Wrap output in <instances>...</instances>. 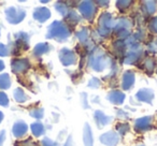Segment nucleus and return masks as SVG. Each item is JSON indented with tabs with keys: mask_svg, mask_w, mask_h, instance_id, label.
<instances>
[{
	"mask_svg": "<svg viewBox=\"0 0 157 146\" xmlns=\"http://www.w3.org/2000/svg\"><path fill=\"white\" fill-rule=\"evenodd\" d=\"M69 37V30L61 22H54L48 28V38L56 39L57 41H63Z\"/></svg>",
	"mask_w": 157,
	"mask_h": 146,
	"instance_id": "nucleus-1",
	"label": "nucleus"
},
{
	"mask_svg": "<svg viewBox=\"0 0 157 146\" xmlns=\"http://www.w3.org/2000/svg\"><path fill=\"white\" fill-rule=\"evenodd\" d=\"M6 14H7V20L9 21L11 24H18L20 22H22L24 20L25 13L23 10L17 9V8H9V9L6 11Z\"/></svg>",
	"mask_w": 157,
	"mask_h": 146,
	"instance_id": "nucleus-2",
	"label": "nucleus"
},
{
	"mask_svg": "<svg viewBox=\"0 0 157 146\" xmlns=\"http://www.w3.org/2000/svg\"><path fill=\"white\" fill-rule=\"evenodd\" d=\"M80 9V12L83 14V16L87 20H90V18L94 16L95 12H96V8H95V3L92 2V1H84L78 7Z\"/></svg>",
	"mask_w": 157,
	"mask_h": 146,
	"instance_id": "nucleus-3",
	"label": "nucleus"
},
{
	"mask_svg": "<svg viewBox=\"0 0 157 146\" xmlns=\"http://www.w3.org/2000/svg\"><path fill=\"white\" fill-rule=\"evenodd\" d=\"M59 58H60V61L63 62V65L65 66H70L76 62V57L74 55V53L72 51L68 50V48H63V50L60 51Z\"/></svg>",
	"mask_w": 157,
	"mask_h": 146,
	"instance_id": "nucleus-4",
	"label": "nucleus"
},
{
	"mask_svg": "<svg viewBox=\"0 0 157 146\" xmlns=\"http://www.w3.org/2000/svg\"><path fill=\"white\" fill-rule=\"evenodd\" d=\"M29 61L27 59H13L12 61V71L14 73H23L29 69Z\"/></svg>",
	"mask_w": 157,
	"mask_h": 146,
	"instance_id": "nucleus-5",
	"label": "nucleus"
},
{
	"mask_svg": "<svg viewBox=\"0 0 157 146\" xmlns=\"http://www.w3.org/2000/svg\"><path fill=\"white\" fill-rule=\"evenodd\" d=\"M51 16V12L46 8H38L33 12V17L39 22H45Z\"/></svg>",
	"mask_w": 157,
	"mask_h": 146,
	"instance_id": "nucleus-6",
	"label": "nucleus"
},
{
	"mask_svg": "<svg viewBox=\"0 0 157 146\" xmlns=\"http://www.w3.org/2000/svg\"><path fill=\"white\" fill-rule=\"evenodd\" d=\"M100 141L105 145H115L118 141V137L114 132H107L101 135Z\"/></svg>",
	"mask_w": 157,
	"mask_h": 146,
	"instance_id": "nucleus-7",
	"label": "nucleus"
},
{
	"mask_svg": "<svg viewBox=\"0 0 157 146\" xmlns=\"http://www.w3.org/2000/svg\"><path fill=\"white\" fill-rule=\"evenodd\" d=\"M27 125L24 122H17L13 127V134L17 137H23L27 132Z\"/></svg>",
	"mask_w": 157,
	"mask_h": 146,
	"instance_id": "nucleus-8",
	"label": "nucleus"
},
{
	"mask_svg": "<svg viewBox=\"0 0 157 146\" xmlns=\"http://www.w3.org/2000/svg\"><path fill=\"white\" fill-rule=\"evenodd\" d=\"M95 120H96L97 125H98L99 127H102V126H105V125H107L108 122L111 120V118L105 116V114L101 113V112L97 111L96 113H95Z\"/></svg>",
	"mask_w": 157,
	"mask_h": 146,
	"instance_id": "nucleus-9",
	"label": "nucleus"
},
{
	"mask_svg": "<svg viewBox=\"0 0 157 146\" xmlns=\"http://www.w3.org/2000/svg\"><path fill=\"white\" fill-rule=\"evenodd\" d=\"M92 68L96 71H101L103 69V57L101 56H94L90 60Z\"/></svg>",
	"mask_w": 157,
	"mask_h": 146,
	"instance_id": "nucleus-10",
	"label": "nucleus"
},
{
	"mask_svg": "<svg viewBox=\"0 0 157 146\" xmlns=\"http://www.w3.org/2000/svg\"><path fill=\"white\" fill-rule=\"evenodd\" d=\"M84 144L85 146H93V135H92V130H90V126L87 124L85 125L84 128V135H83Z\"/></svg>",
	"mask_w": 157,
	"mask_h": 146,
	"instance_id": "nucleus-11",
	"label": "nucleus"
},
{
	"mask_svg": "<svg viewBox=\"0 0 157 146\" xmlns=\"http://www.w3.org/2000/svg\"><path fill=\"white\" fill-rule=\"evenodd\" d=\"M99 23H100V26L105 28H110L112 26V17L109 13H105L99 20Z\"/></svg>",
	"mask_w": 157,
	"mask_h": 146,
	"instance_id": "nucleus-12",
	"label": "nucleus"
},
{
	"mask_svg": "<svg viewBox=\"0 0 157 146\" xmlns=\"http://www.w3.org/2000/svg\"><path fill=\"white\" fill-rule=\"evenodd\" d=\"M48 50H50V45L48 43H40L36 46L33 52H35V55H37V56H41V55L45 54L46 52H48Z\"/></svg>",
	"mask_w": 157,
	"mask_h": 146,
	"instance_id": "nucleus-13",
	"label": "nucleus"
},
{
	"mask_svg": "<svg viewBox=\"0 0 157 146\" xmlns=\"http://www.w3.org/2000/svg\"><path fill=\"white\" fill-rule=\"evenodd\" d=\"M108 98L113 103H122L123 99H124V95L120 92H113L108 96Z\"/></svg>",
	"mask_w": 157,
	"mask_h": 146,
	"instance_id": "nucleus-14",
	"label": "nucleus"
},
{
	"mask_svg": "<svg viewBox=\"0 0 157 146\" xmlns=\"http://www.w3.org/2000/svg\"><path fill=\"white\" fill-rule=\"evenodd\" d=\"M11 86V80L8 74H1L0 75V88L1 89H8Z\"/></svg>",
	"mask_w": 157,
	"mask_h": 146,
	"instance_id": "nucleus-15",
	"label": "nucleus"
},
{
	"mask_svg": "<svg viewBox=\"0 0 157 146\" xmlns=\"http://www.w3.org/2000/svg\"><path fill=\"white\" fill-rule=\"evenodd\" d=\"M31 131H33L35 137H40L41 134L44 133V127L40 122H36V124L31 125Z\"/></svg>",
	"mask_w": 157,
	"mask_h": 146,
	"instance_id": "nucleus-16",
	"label": "nucleus"
},
{
	"mask_svg": "<svg viewBox=\"0 0 157 146\" xmlns=\"http://www.w3.org/2000/svg\"><path fill=\"white\" fill-rule=\"evenodd\" d=\"M14 98H15V100L17 101V102H25V101H27L28 97L26 96V94H25L21 88H17V89H15V92H14Z\"/></svg>",
	"mask_w": 157,
	"mask_h": 146,
	"instance_id": "nucleus-17",
	"label": "nucleus"
},
{
	"mask_svg": "<svg viewBox=\"0 0 157 146\" xmlns=\"http://www.w3.org/2000/svg\"><path fill=\"white\" fill-rule=\"evenodd\" d=\"M123 82H124V83H123L124 88H129L133 82V77L130 74V73H126V75L124 77V81Z\"/></svg>",
	"mask_w": 157,
	"mask_h": 146,
	"instance_id": "nucleus-18",
	"label": "nucleus"
},
{
	"mask_svg": "<svg viewBox=\"0 0 157 146\" xmlns=\"http://www.w3.org/2000/svg\"><path fill=\"white\" fill-rule=\"evenodd\" d=\"M15 146H39L36 142H33L31 139H28L26 141H23V142H17L15 144Z\"/></svg>",
	"mask_w": 157,
	"mask_h": 146,
	"instance_id": "nucleus-19",
	"label": "nucleus"
},
{
	"mask_svg": "<svg viewBox=\"0 0 157 146\" xmlns=\"http://www.w3.org/2000/svg\"><path fill=\"white\" fill-rule=\"evenodd\" d=\"M8 104H9V98H8V96L5 92H0V105L7 107Z\"/></svg>",
	"mask_w": 157,
	"mask_h": 146,
	"instance_id": "nucleus-20",
	"label": "nucleus"
},
{
	"mask_svg": "<svg viewBox=\"0 0 157 146\" xmlns=\"http://www.w3.org/2000/svg\"><path fill=\"white\" fill-rule=\"evenodd\" d=\"M76 37L78 38V40H80L81 42H85L88 38V33H87V31L83 29V30H81L80 32L76 33Z\"/></svg>",
	"mask_w": 157,
	"mask_h": 146,
	"instance_id": "nucleus-21",
	"label": "nucleus"
},
{
	"mask_svg": "<svg viewBox=\"0 0 157 146\" xmlns=\"http://www.w3.org/2000/svg\"><path fill=\"white\" fill-rule=\"evenodd\" d=\"M30 115L35 118H42V116H43V110L42 109L33 110V111H30Z\"/></svg>",
	"mask_w": 157,
	"mask_h": 146,
	"instance_id": "nucleus-22",
	"label": "nucleus"
},
{
	"mask_svg": "<svg viewBox=\"0 0 157 146\" xmlns=\"http://www.w3.org/2000/svg\"><path fill=\"white\" fill-rule=\"evenodd\" d=\"M9 54V48L8 46H6L5 44L0 43V56H7Z\"/></svg>",
	"mask_w": 157,
	"mask_h": 146,
	"instance_id": "nucleus-23",
	"label": "nucleus"
},
{
	"mask_svg": "<svg viewBox=\"0 0 157 146\" xmlns=\"http://www.w3.org/2000/svg\"><path fill=\"white\" fill-rule=\"evenodd\" d=\"M68 21H69L70 23H73V24H75L76 22H78V16L76 15L75 13H70V14H68Z\"/></svg>",
	"mask_w": 157,
	"mask_h": 146,
	"instance_id": "nucleus-24",
	"label": "nucleus"
},
{
	"mask_svg": "<svg viewBox=\"0 0 157 146\" xmlns=\"http://www.w3.org/2000/svg\"><path fill=\"white\" fill-rule=\"evenodd\" d=\"M56 9L58 10V11L60 12L63 15H65L66 12H67V7H66V6H63V5H61V3H57Z\"/></svg>",
	"mask_w": 157,
	"mask_h": 146,
	"instance_id": "nucleus-25",
	"label": "nucleus"
},
{
	"mask_svg": "<svg viewBox=\"0 0 157 146\" xmlns=\"http://www.w3.org/2000/svg\"><path fill=\"white\" fill-rule=\"evenodd\" d=\"M42 145L43 146H57V144L55 143V142L51 141L50 139H44L43 141H42Z\"/></svg>",
	"mask_w": 157,
	"mask_h": 146,
	"instance_id": "nucleus-26",
	"label": "nucleus"
},
{
	"mask_svg": "<svg viewBox=\"0 0 157 146\" xmlns=\"http://www.w3.org/2000/svg\"><path fill=\"white\" fill-rule=\"evenodd\" d=\"M5 140H6V132L5 131H1L0 132V146H2Z\"/></svg>",
	"mask_w": 157,
	"mask_h": 146,
	"instance_id": "nucleus-27",
	"label": "nucleus"
},
{
	"mask_svg": "<svg viewBox=\"0 0 157 146\" xmlns=\"http://www.w3.org/2000/svg\"><path fill=\"white\" fill-rule=\"evenodd\" d=\"M3 69H5V65H3L2 61L0 60V71H2Z\"/></svg>",
	"mask_w": 157,
	"mask_h": 146,
	"instance_id": "nucleus-28",
	"label": "nucleus"
},
{
	"mask_svg": "<svg viewBox=\"0 0 157 146\" xmlns=\"http://www.w3.org/2000/svg\"><path fill=\"white\" fill-rule=\"evenodd\" d=\"M2 119H3V114L1 113V112H0V122H2Z\"/></svg>",
	"mask_w": 157,
	"mask_h": 146,
	"instance_id": "nucleus-29",
	"label": "nucleus"
}]
</instances>
